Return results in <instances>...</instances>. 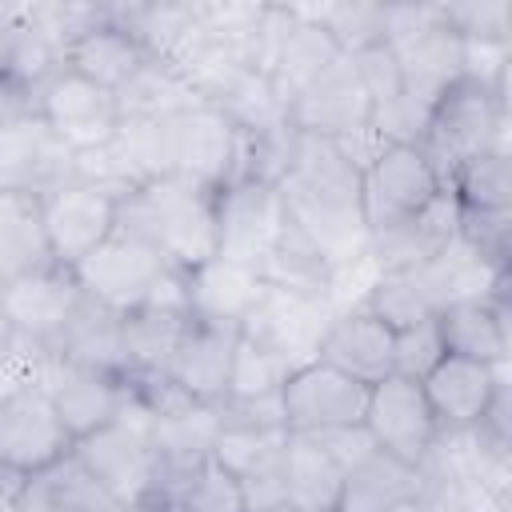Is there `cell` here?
<instances>
[{
  "mask_svg": "<svg viewBox=\"0 0 512 512\" xmlns=\"http://www.w3.org/2000/svg\"><path fill=\"white\" fill-rule=\"evenodd\" d=\"M116 228L152 244L168 268L192 272L216 256V192L184 176L148 180L116 204Z\"/></svg>",
  "mask_w": 512,
  "mask_h": 512,
  "instance_id": "cell-2",
  "label": "cell"
},
{
  "mask_svg": "<svg viewBox=\"0 0 512 512\" xmlns=\"http://www.w3.org/2000/svg\"><path fill=\"white\" fill-rule=\"evenodd\" d=\"M72 180H80V184L104 192V196L116 200V204L128 200L136 188L148 184V180L140 176V168L128 160V152H124V144L116 140V132H112V140H104V144H96V148L72 152Z\"/></svg>",
  "mask_w": 512,
  "mask_h": 512,
  "instance_id": "cell-44",
  "label": "cell"
},
{
  "mask_svg": "<svg viewBox=\"0 0 512 512\" xmlns=\"http://www.w3.org/2000/svg\"><path fill=\"white\" fill-rule=\"evenodd\" d=\"M268 512H300L296 504H276V508H268Z\"/></svg>",
  "mask_w": 512,
  "mask_h": 512,
  "instance_id": "cell-58",
  "label": "cell"
},
{
  "mask_svg": "<svg viewBox=\"0 0 512 512\" xmlns=\"http://www.w3.org/2000/svg\"><path fill=\"white\" fill-rule=\"evenodd\" d=\"M316 360H324L336 372L372 388L384 376H392V328L384 320H376L364 304L336 312L320 336Z\"/></svg>",
  "mask_w": 512,
  "mask_h": 512,
  "instance_id": "cell-23",
  "label": "cell"
},
{
  "mask_svg": "<svg viewBox=\"0 0 512 512\" xmlns=\"http://www.w3.org/2000/svg\"><path fill=\"white\" fill-rule=\"evenodd\" d=\"M36 116L72 148H96L104 140H112L120 116H116V100L112 92L96 88L92 80L76 76L72 68H60L52 80H44L36 88Z\"/></svg>",
  "mask_w": 512,
  "mask_h": 512,
  "instance_id": "cell-14",
  "label": "cell"
},
{
  "mask_svg": "<svg viewBox=\"0 0 512 512\" xmlns=\"http://www.w3.org/2000/svg\"><path fill=\"white\" fill-rule=\"evenodd\" d=\"M112 100H116L120 120H152V124L184 116V112L204 104L180 68H172L164 60H152V56L128 76L124 88L112 92Z\"/></svg>",
  "mask_w": 512,
  "mask_h": 512,
  "instance_id": "cell-27",
  "label": "cell"
},
{
  "mask_svg": "<svg viewBox=\"0 0 512 512\" xmlns=\"http://www.w3.org/2000/svg\"><path fill=\"white\" fill-rule=\"evenodd\" d=\"M84 292L72 276V268L64 264H48L40 272H28L20 280H8L4 288V308L0 316L12 324V332L40 340V344H56L64 324L72 320V312L80 308Z\"/></svg>",
  "mask_w": 512,
  "mask_h": 512,
  "instance_id": "cell-18",
  "label": "cell"
},
{
  "mask_svg": "<svg viewBox=\"0 0 512 512\" xmlns=\"http://www.w3.org/2000/svg\"><path fill=\"white\" fill-rule=\"evenodd\" d=\"M432 300V308H448V304H460V300H476V296H496V292H508L512 288V268H500L492 260H484L476 248H468L460 236L440 252L432 256L424 268H412Z\"/></svg>",
  "mask_w": 512,
  "mask_h": 512,
  "instance_id": "cell-26",
  "label": "cell"
},
{
  "mask_svg": "<svg viewBox=\"0 0 512 512\" xmlns=\"http://www.w3.org/2000/svg\"><path fill=\"white\" fill-rule=\"evenodd\" d=\"M444 340L432 320H420L412 328L392 332V376H408V380H424L440 360H444Z\"/></svg>",
  "mask_w": 512,
  "mask_h": 512,
  "instance_id": "cell-48",
  "label": "cell"
},
{
  "mask_svg": "<svg viewBox=\"0 0 512 512\" xmlns=\"http://www.w3.org/2000/svg\"><path fill=\"white\" fill-rule=\"evenodd\" d=\"M72 180V148L40 120L0 128V192L48 196Z\"/></svg>",
  "mask_w": 512,
  "mask_h": 512,
  "instance_id": "cell-16",
  "label": "cell"
},
{
  "mask_svg": "<svg viewBox=\"0 0 512 512\" xmlns=\"http://www.w3.org/2000/svg\"><path fill=\"white\" fill-rule=\"evenodd\" d=\"M440 24H444L440 4H384V44L392 52H404Z\"/></svg>",
  "mask_w": 512,
  "mask_h": 512,
  "instance_id": "cell-51",
  "label": "cell"
},
{
  "mask_svg": "<svg viewBox=\"0 0 512 512\" xmlns=\"http://www.w3.org/2000/svg\"><path fill=\"white\" fill-rule=\"evenodd\" d=\"M72 452L124 508H136L156 492L160 460L152 448V416L132 396L112 424L80 436Z\"/></svg>",
  "mask_w": 512,
  "mask_h": 512,
  "instance_id": "cell-4",
  "label": "cell"
},
{
  "mask_svg": "<svg viewBox=\"0 0 512 512\" xmlns=\"http://www.w3.org/2000/svg\"><path fill=\"white\" fill-rule=\"evenodd\" d=\"M328 272H332L328 256H324L304 232H296L292 224L280 232L276 248H272L268 260L260 264L264 284H272V288H288V292H308V296H324Z\"/></svg>",
  "mask_w": 512,
  "mask_h": 512,
  "instance_id": "cell-40",
  "label": "cell"
},
{
  "mask_svg": "<svg viewBox=\"0 0 512 512\" xmlns=\"http://www.w3.org/2000/svg\"><path fill=\"white\" fill-rule=\"evenodd\" d=\"M12 340H16V332H12V324L0 316V364L8 360V352H12Z\"/></svg>",
  "mask_w": 512,
  "mask_h": 512,
  "instance_id": "cell-55",
  "label": "cell"
},
{
  "mask_svg": "<svg viewBox=\"0 0 512 512\" xmlns=\"http://www.w3.org/2000/svg\"><path fill=\"white\" fill-rule=\"evenodd\" d=\"M396 56H400V72H404V92L428 108L436 104V96L444 88H452L460 80V36L448 32L444 24Z\"/></svg>",
  "mask_w": 512,
  "mask_h": 512,
  "instance_id": "cell-39",
  "label": "cell"
},
{
  "mask_svg": "<svg viewBox=\"0 0 512 512\" xmlns=\"http://www.w3.org/2000/svg\"><path fill=\"white\" fill-rule=\"evenodd\" d=\"M168 272H176V268H168V260L152 244H144V240H136L120 228H112V236L104 244H96L72 268L80 292L88 300L104 304L116 316L144 308L156 296V288L164 284Z\"/></svg>",
  "mask_w": 512,
  "mask_h": 512,
  "instance_id": "cell-6",
  "label": "cell"
},
{
  "mask_svg": "<svg viewBox=\"0 0 512 512\" xmlns=\"http://www.w3.org/2000/svg\"><path fill=\"white\" fill-rule=\"evenodd\" d=\"M188 300H184V272H168L156 296L120 316V348H124V372H168L184 332H188Z\"/></svg>",
  "mask_w": 512,
  "mask_h": 512,
  "instance_id": "cell-13",
  "label": "cell"
},
{
  "mask_svg": "<svg viewBox=\"0 0 512 512\" xmlns=\"http://www.w3.org/2000/svg\"><path fill=\"white\" fill-rule=\"evenodd\" d=\"M436 328L448 356H468L492 368H504L512 356V296H476L436 312Z\"/></svg>",
  "mask_w": 512,
  "mask_h": 512,
  "instance_id": "cell-22",
  "label": "cell"
},
{
  "mask_svg": "<svg viewBox=\"0 0 512 512\" xmlns=\"http://www.w3.org/2000/svg\"><path fill=\"white\" fill-rule=\"evenodd\" d=\"M144 504L164 512H244L236 476H228L212 456L180 476H164Z\"/></svg>",
  "mask_w": 512,
  "mask_h": 512,
  "instance_id": "cell-37",
  "label": "cell"
},
{
  "mask_svg": "<svg viewBox=\"0 0 512 512\" xmlns=\"http://www.w3.org/2000/svg\"><path fill=\"white\" fill-rule=\"evenodd\" d=\"M28 504V476L0 464V512H24Z\"/></svg>",
  "mask_w": 512,
  "mask_h": 512,
  "instance_id": "cell-54",
  "label": "cell"
},
{
  "mask_svg": "<svg viewBox=\"0 0 512 512\" xmlns=\"http://www.w3.org/2000/svg\"><path fill=\"white\" fill-rule=\"evenodd\" d=\"M364 432L380 452L412 468H420L440 444V428L424 400V388L420 380H408V376H384L380 384L368 388Z\"/></svg>",
  "mask_w": 512,
  "mask_h": 512,
  "instance_id": "cell-7",
  "label": "cell"
},
{
  "mask_svg": "<svg viewBox=\"0 0 512 512\" xmlns=\"http://www.w3.org/2000/svg\"><path fill=\"white\" fill-rule=\"evenodd\" d=\"M264 292H268L264 276L252 264H240V260H228V256H212V260L196 264L192 272H184L188 316L204 320V324L240 328L252 316V308L260 304Z\"/></svg>",
  "mask_w": 512,
  "mask_h": 512,
  "instance_id": "cell-21",
  "label": "cell"
},
{
  "mask_svg": "<svg viewBox=\"0 0 512 512\" xmlns=\"http://www.w3.org/2000/svg\"><path fill=\"white\" fill-rule=\"evenodd\" d=\"M60 68H64L60 44L36 24V16H32L28 4H12V20H8L4 44H0V72L36 92Z\"/></svg>",
  "mask_w": 512,
  "mask_h": 512,
  "instance_id": "cell-36",
  "label": "cell"
},
{
  "mask_svg": "<svg viewBox=\"0 0 512 512\" xmlns=\"http://www.w3.org/2000/svg\"><path fill=\"white\" fill-rule=\"evenodd\" d=\"M56 264L44 232L40 196L28 192H0V280H20Z\"/></svg>",
  "mask_w": 512,
  "mask_h": 512,
  "instance_id": "cell-28",
  "label": "cell"
},
{
  "mask_svg": "<svg viewBox=\"0 0 512 512\" xmlns=\"http://www.w3.org/2000/svg\"><path fill=\"white\" fill-rule=\"evenodd\" d=\"M288 364H280L272 352H264L252 340H236V356H232V376H228V396L224 400H268L280 396L284 380H288Z\"/></svg>",
  "mask_w": 512,
  "mask_h": 512,
  "instance_id": "cell-46",
  "label": "cell"
},
{
  "mask_svg": "<svg viewBox=\"0 0 512 512\" xmlns=\"http://www.w3.org/2000/svg\"><path fill=\"white\" fill-rule=\"evenodd\" d=\"M28 116H36V92L0 72V128L20 124Z\"/></svg>",
  "mask_w": 512,
  "mask_h": 512,
  "instance_id": "cell-53",
  "label": "cell"
},
{
  "mask_svg": "<svg viewBox=\"0 0 512 512\" xmlns=\"http://www.w3.org/2000/svg\"><path fill=\"white\" fill-rule=\"evenodd\" d=\"M40 208H44V232H48L52 260L64 268H76L116 228V200H108L104 192L80 180H68L56 192L40 196Z\"/></svg>",
  "mask_w": 512,
  "mask_h": 512,
  "instance_id": "cell-15",
  "label": "cell"
},
{
  "mask_svg": "<svg viewBox=\"0 0 512 512\" xmlns=\"http://www.w3.org/2000/svg\"><path fill=\"white\" fill-rule=\"evenodd\" d=\"M44 392L52 396L72 440H80V436H88V432H96L120 416V408L128 404V376L72 364V360L56 356L52 372L44 380Z\"/></svg>",
  "mask_w": 512,
  "mask_h": 512,
  "instance_id": "cell-19",
  "label": "cell"
},
{
  "mask_svg": "<svg viewBox=\"0 0 512 512\" xmlns=\"http://www.w3.org/2000/svg\"><path fill=\"white\" fill-rule=\"evenodd\" d=\"M216 436H220V404H192L184 412L152 420V448L160 460V480L204 464L216 448Z\"/></svg>",
  "mask_w": 512,
  "mask_h": 512,
  "instance_id": "cell-32",
  "label": "cell"
},
{
  "mask_svg": "<svg viewBox=\"0 0 512 512\" xmlns=\"http://www.w3.org/2000/svg\"><path fill=\"white\" fill-rule=\"evenodd\" d=\"M284 228L288 216L276 184L232 180L216 192V256L252 264L260 272Z\"/></svg>",
  "mask_w": 512,
  "mask_h": 512,
  "instance_id": "cell-9",
  "label": "cell"
},
{
  "mask_svg": "<svg viewBox=\"0 0 512 512\" xmlns=\"http://www.w3.org/2000/svg\"><path fill=\"white\" fill-rule=\"evenodd\" d=\"M284 488L288 504L300 512H336L340 488H344V464L320 448L312 436H292L284 448Z\"/></svg>",
  "mask_w": 512,
  "mask_h": 512,
  "instance_id": "cell-33",
  "label": "cell"
},
{
  "mask_svg": "<svg viewBox=\"0 0 512 512\" xmlns=\"http://www.w3.org/2000/svg\"><path fill=\"white\" fill-rule=\"evenodd\" d=\"M284 448H288V428L284 424H228V420H220L212 460L228 476L240 480L256 468H268V464L284 460Z\"/></svg>",
  "mask_w": 512,
  "mask_h": 512,
  "instance_id": "cell-41",
  "label": "cell"
},
{
  "mask_svg": "<svg viewBox=\"0 0 512 512\" xmlns=\"http://www.w3.org/2000/svg\"><path fill=\"white\" fill-rule=\"evenodd\" d=\"M388 512H424V508H420V500H404V504H396V508H388Z\"/></svg>",
  "mask_w": 512,
  "mask_h": 512,
  "instance_id": "cell-57",
  "label": "cell"
},
{
  "mask_svg": "<svg viewBox=\"0 0 512 512\" xmlns=\"http://www.w3.org/2000/svg\"><path fill=\"white\" fill-rule=\"evenodd\" d=\"M292 28L284 32V40H280V48H276V56H272V68H268V80H272V88L284 96V104H292L320 72H328L344 52L332 44V36L316 24V20H308V16H300L296 8H292Z\"/></svg>",
  "mask_w": 512,
  "mask_h": 512,
  "instance_id": "cell-31",
  "label": "cell"
},
{
  "mask_svg": "<svg viewBox=\"0 0 512 512\" xmlns=\"http://www.w3.org/2000/svg\"><path fill=\"white\" fill-rule=\"evenodd\" d=\"M284 200V216L296 232H304L328 264L348 260L368 248V228L360 212V172L320 136H296L292 164L276 184Z\"/></svg>",
  "mask_w": 512,
  "mask_h": 512,
  "instance_id": "cell-1",
  "label": "cell"
},
{
  "mask_svg": "<svg viewBox=\"0 0 512 512\" xmlns=\"http://www.w3.org/2000/svg\"><path fill=\"white\" fill-rule=\"evenodd\" d=\"M444 28L460 40H512V4L508 0H460L440 4Z\"/></svg>",
  "mask_w": 512,
  "mask_h": 512,
  "instance_id": "cell-47",
  "label": "cell"
},
{
  "mask_svg": "<svg viewBox=\"0 0 512 512\" xmlns=\"http://www.w3.org/2000/svg\"><path fill=\"white\" fill-rule=\"evenodd\" d=\"M504 380H508V364L492 368V364H480V360H468V356H444L420 380L440 436L472 432L484 420V412H488V404H492V396Z\"/></svg>",
  "mask_w": 512,
  "mask_h": 512,
  "instance_id": "cell-17",
  "label": "cell"
},
{
  "mask_svg": "<svg viewBox=\"0 0 512 512\" xmlns=\"http://www.w3.org/2000/svg\"><path fill=\"white\" fill-rule=\"evenodd\" d=\"M212 108L224 112L236 132H268V128L288 124V104L264 72H244L236 84H228L212 100Z\"/></svg>",
  "mask_w": 512,
  "mask_h": 512,
  "instance_id": "cell-42",
  "label": "cell"
},
{
  "mask_svg": "<svg viewBox=\"0 0 512 512\" xmlns=\"http://www.w3.org/2000/svg\"><path fill=\"white\" fill-rule=\"evenodd\" d=\"M4 288H8V284H4V280H0V308H4Z\"/></svg>",
  "mask_w": 512,
  "mask_h": 512,
  "instance_id": "cell-59",
  "label": "cell"
},
{
  "mask_svg": "<svg viewBox=\"0 0 512 512\" xmlns=\"http://www.w3.org/2000/svg\"><path fill=\"white\" fill-rule=\"evenodd\" d=\"M348 60H352V68H356V76H360V84H364V92H368V100H372V112L384 108V104H392L396 96H404L400 56H396L384 40H376V44L352 52Z\"/></svg>",
  "mask_w": 512,
  "mask_h": 512,
  "instance_id": "cell-49",
  "label": "cell"
},
{
  "mask_svg": "<svg viewBox=\"0 0 512 512\" xmlns=\"http://www.w3.org/2000/svg\"><path fill=\"white\" fill-rule=\"evenodd\" d=\"M440 192H444V176L416 144H388L360 172V212L368 236L420 216Z\"/></svg>",
  "mask_w": 512,
  "mask_h": 512,
  "instance_id": "cell-5",
  "label": "cell"
},
{
  "mask_svg": "<svg viewBox=\"0 0 512 512\" xmlns=\"http://www.w3.org/2000/svg\"><path fill=\"white\" fill-rule=\"evenodd\" d=\"M8 20H12V4H0V44H4V32H8Z\"/></svg>",
  "mask_w": 512,
  "mask_h": 512,
  "instance_id": "cell-56",
  "label": "cell"
},
{
  "mask_svg": "<svg viewBox=\"0 0 512 512\" xmlns=\"http://www.w3.org/2000/svg\"><path fill=\"white\" fill-rule=\"evenodd\" d=\"M236 340H240V328L192 320L184 340H180V348H176V356H172V364H168V376L196 404H220L228 396Z\"/></svg>",
  "mask_w": 512,
  "mask_h": 512,
  "instance_id": "cell-24",
  "label": "cell"
},
{
  "mask_svg": "<svg viewBox=\"0 0 512 512\" xmlns=\"http://www.w3.org/2000/svg\"><path fill=\"white\" fill-rule=\"evenodd\" d=\"M144 60H148V52H144L124 28H116L112 20L100 24V28H92L88 36H80L76 44L64 48V68H72L76 76L92 80V84L104 88V92L124 88L128 76H132Z\"/></svg>",
  "mask_w": 512,
  "mask_h": 512,
  "instance_id": "cell-34",
  "label": "cell"
},
{
  "mask_svg": "<svg viewBox=\"0 0 512 512\" xmlns=\"http://www.w3.org/2000/svg\"><path fill=\"white\" fill-rule=\"evenodd\" d=\"M456 236L484 260L512 268V212H460Z\"/></svg>",
  "mask_w": 512,
  "mask_h": 512,
  "instance_id": "cell-50",
  "label": "cell"
},
{
  "mask_svg": "<svg viewBox=\"0 0 512 512\" xmlns=\"http://www.w3.org/2000/svg\"><path fill=\"white\" fill-rule=\"evenodd\" d=\"M372 120V100L352 68L348 56H340L328 72H320L292 104H288V124L304 136L332 140L340 132H352Z\"/></svg>",
  "mask_w": 512,
  "mask_h": 512,
  "instance_id": "cell-20",
  "label": "cell"
},
{
  "mask_svg": "<svg viewBox=\"0 0 512 512\" xmlns=\"http://www.w3.org/2000/svg\"><path fill=\"white\" fill-rule=\"evenodd\" d=\"M280 408L288 432H328V428H356L364 424L368 384L336 372L324 360H308L296 368L280 388Z\"/></svg>",
  "mask_w": 512,
  "mask_h": 512,
  "instance_id": "cell-10",
  "label": "cell"
},
{
  "mask_svg": "<svg viewBox=\"0 0 512 512\" xmlns=\"http://www.w3.org/2000/svg\"><path fill=\"white\" fill-rule=\"evenodd\" d=\"M364 308L376 320H384L392 332L412 328V324L436 316V308H432V300H428V292H424L416 272H380L372 292L364 296Z\"/></svg>",
  "mask_w": 512,
  "mask_h": 512,
  "instance_id": "cell-45",
  "label": "cell"
},
{
  "mask_svg": "<svg viewBox=\"0 0 512 512\" xmlns=\"http://www.w3.org/2000/svg\"><path fill=\"white\" fill-rule=\"evenodd\" d=\"M388 144H392V140H388L372 120H368V124H360V128H352V132L332 136V148H336V152H340L356 172H364V168H368V164H372Z\"/></svg>",
  "mask_w": 512,
  "mask_h": 512,
  "instance_id": "cell-52",
  "label": "cell"
},
{
  "mask_svg": "<svg viewBox=\"0 0 512 512\" xmlns=\"http://www.w3.org/2000/svg\"><path fill=\"white\" fill-rule=\"evenodd\" d=\"M440 176L476 152H512L508 148V92H492L472 80L444 88L428 112L424 136L416 144Z\"/></svg>",
  "mask_w": 512,
  "mask_h": 512,
  "instance_id": "cell-3",
  "label": "cell"
},
{
  "mask_svg": "<svg viewBox=\"0 0 512 512\" xmlns=\"http://www.w3.org/2000/svg\"><path fill=\"white\" fill-rule=\"evenodd\" d=\"M456 220H460V208L444 188L420 216H412V220H404V224H396L388 232L368 236V252L380 264V272L424 268L432 256H440L456 240Z\"/></svg>",
  "mask_w": 512,
  "mask_h": 512,
  "instance_id": "cell-25",
  "label": "cell"
},
{
  "mask_svg": "<svg viewBox=\"0 0 512 512\" xmlns=\"http://www.w3.org/2000/svg\"><path fill=\"white\" fill-rule=\"evenodd\" d=\"M52 352L60 360L72 364H88V368H104V372H124V348H120V316L108 312L96 300H80V308L72 312V320L64 324L60 340L52 344Z\"/></svg>",
  "mask_w": 512,
  "mask_h": 512,
  "instance_id": "cell-35",
  "label": "cell"
},
{
  "mask_svg": "<svg viewBox=\"0 0 512 512\" xmlns=\"http://www.w3.org/2000/svg\"><path fill=\"white\" fill-rule=\"evenodd\" d=\"M32 512H128L92 472L88 464L68 452L64 460L48 464L44 472L28 476V504Z\"/></svg>",
  "mask_w": 512,
  "mask_h": 512,
  "instance_id": "cell-30",
  "label": "cell"
},
{
  "mask_svg": "<svg viewBox=\"0 0 512 512\" xmlns=\"http://www.w3.org/2000/svg\"><path fill=\"white\" fill-rule=\"evenodd\" d=\"M24 512H32V508H24Z\"/></svg>",
  "mask_w": 512,
  "mask_h": 512,
  "instance_id": "cell-60",
  "label": "cell"
},
{
  "mask_svg": "<svg viewBox=\"0 0 512 512\" xmlns=\"http://www.w3.org/2000/svg\"><path fill=\"white\" fill-rule=\"evenodd\" d=\"M300 16L316 20L332 44L352 56L376 40H384V4H368V0H328V4H292Z\"/></svg>",
  "mask_w": 512,
  "mask_h": 512,
  "instance_id": "cell-43",
  "label": "cell"
},
{
  "mask_svg": "<svg viewBox=\"0 0 512 512\" xmlns=\"http://www.w3.org/2000/svg\"><path fill=\"white\" fill-rule=\"evenodd\" d=\"M72 448L76 440L44 388H24L8 404H0V464L36 476L48 464L64 460Z\"/></svg>",
  "mask_w": 512,
  "mask_h": 512,
  "instance_id": "cell-12",
  "label": "cell"
},
{
  "mask_svg": "<svg viewBox=\"0 0 512 512\" xmlns=\"http://www.w3.org/2000/svg\"><path fill=\"white\" fill-rule=\"evenodd\" d=\"M168 124V160L172 176H184L208 192H220L236 176V152H240V132L224 112L212 104H200L184 116L164 120Z\"/></svg>",
  "mask_w": 512,
  "mask_h": 512,
  "instance_id": "cell-11",
  "label": "cell"
},
{
  "mask_svg": "<svg viewBox=\"0 0 512 512\" xmlns=\"http://www.w3.org/2000/svg\"><path fill=\"white\" fill-rule=\"evenodd\" d=\"M460 212H512V152H476L444 176Z\"/></svg>",
  "mask_w": 512,
  "mask_h": 512,
  "instance_id": "cell-38",
  "label": "cell"
},
{
  "mask_svg": "<svg viewBox=\"0 0 512 512\" xmlns=\"http://www.w3.org/2000/svg\"><path fill=\"white\" fill-rule=\"evenodd\" d=\"M332 316L336 312L328 308L324 296L288 292V288H272L268 284V292L260 296L252 316L240 324V336L260 344L264 352H272L280 364H288V372H296L308 360H316L320 336H324Z\"/></svg>",
  "mask_w": 512,
  "mask_h": 512,
  "instance_id": "cell-8",
  "label": "cell"
},
{
  "mask_svg": "<svg viewBox=\"0 0 512 512\" xmlns=\"http://www.w3.org/2000/svg\"><path fill=\"white\" fill-rule=\"evenodd\" d=\"M416 496H420V468L372 448L360 464L344 472L336 512H388Z\"/></svg>",
  "mask_w": 512,
  "mask_h": 512,
  "instance_id": "cell-29",
  "label": "cell"
}]
</instances>
